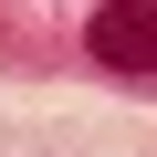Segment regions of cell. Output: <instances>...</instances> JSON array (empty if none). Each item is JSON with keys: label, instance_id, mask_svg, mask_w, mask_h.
I'll return each instance as SVG.
<instances>
[{"label": "cell", "instance_id": "1", "mask_svg": "<svg viewBox=\"0 0 157 157\" xmlns=\"http://www.w3.org/2000/svg\"><path fill=\"white\" fill-rule=\"evenodd\" d=\"M84 52L105 73H157V0H105L84 21Z\"/></svg>", "mask_w": 157, "mask_h": 157}]
</instances>
